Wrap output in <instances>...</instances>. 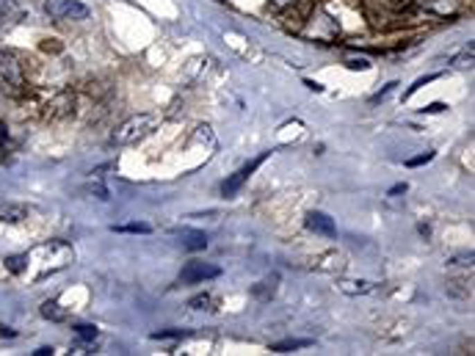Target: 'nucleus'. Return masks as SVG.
I'll use <instances>...</instances> for the list:
<instances>
[{
	"mask_svg": "<svg viewBox=\"0 0 475 356\" xmlns=\"http://www.w3.org/2000/svg\"><path fill=\"white\" fill-rule=\"evenodd\" d=\"M44 11L53 19H89V6L78 3V0H44Z\"/></svg>",
	"mask_w": 475,
	"mask_h": 356,
	"instance_id": "nucleus-2",
	"label": "nucleus"
},
{
	"mask_svg": "<svg viewBox=\"0 0 475 356\" xmlns=\"http://www.w3.org/2000/svg\"><path fill=\"white\" fill-rule=\"evenodd\" d=\"M114 232H130V235H150V232H152V226H150V224H138V221H133V224H119V226H114Z\"/></svg>",
	"mask_w": 475,
	"mask_h": 356,
	"instance_id": "nucleus-14",
	"label": "nucleus"
},
{
	"mask_svg": "<svg viewBox=\"0 0 475 356\" xmlns=\"http://www.w3.org/2000/svg\"><path fill=\"white\" fill-rule=\"evenodd\" d=\"M429 161H434V152H423V155H418V158H409L406 161V166H423V163H429Z\"/></svg>",
	"mask_w": 475,
	"mask_h": 356,
	"instance_id": "nucleus-19",
	"label": "nucleus"
},
{
	"mask_svg": "<svg viewBox=\"0 0 475 356\" xmlns=\"http://www.w3.org/2000/svg\"><path fill=\"white\" fill-rule=\"evenodd\" d=\"M155 127V119L150 114H138V116H130L127 122H122L114 133V141L116 144H136L138 139H144L147 133H152Z\"/></svg>",
	"mask_w": 475,
	"mask_h": 356,
	"instance_id": "nucleus-1",
	"label": "nucleus"
},
{
	"mask_svg": "<svg viewBox=\"0 0 475 356\" xmlns=\"http://www.w3.org/2000/svg\"><path fill=\"white\" fill-rule=\"evenodd\" d=\"M307 229H312L315 235H323V238H334L337 235V226H334V221L326 215V213H321V210H312L310 215H307Z\"/></svg>",
	"mask_w": 475,
	"mask_h": 356,
	"instance_id": "nucleus-6",
	"label": "nucleus"
},
{
	"mask_svg": "<svg viewBox=\"0 0 475 356\" xmlns=\"http://www.w3.org/2000/svg\"><path fill=\"white\" fill-rule=\"evenodd\" d=\"M431 80H437V75H426V78H420V80H418V83H415V86H412V89L404 94V100H409V97H412L418 89H423V86H426V83H431Z\"/></svg>",
	"mask_w": 475,
	"mask_h": 356,
	"instance_id": "nucleus-18",
	"label": "nucleus"
},
{
	"mask_svg": "<svg viewBox=\"0 0 475 356\" xmlns=\"http://www.w3.org/2000/svg\"><path fill=\"white\" fill-rule=\"evenodd\" d=\"M25 207L22 204H11V202H0V221L6 224H19L25 218Z\"/></svg>",
	"mask_w": 475,
	"mask_h": 356,
	"instance_id": "nucleus-7",
	"label": "nucleus"
},
{
	"mask_svg": "<svg viewBox=\"0 0 475 356\" xmlns=\"http://www.w3.org/2000/svg\"><path fill=\"white\" fill-rule=\"evenodd\" d=\"M337 287H340L346 296H365V293H370V290H373V285H370V282H365V279H343Z\"/></svg>",
	"mask_w": 475,
	"mask_h": 356,
	"instance_id": "nucleus-9",
	"label": "nucleus"
},
{
	"mask_svg": "<svg viewBox=\"0 0 475 356\" xmlns=\"http://www.w3.org/2000/svg\"><path fill=\"white\" fill-rule=\"evenodd\" d=\"M0 83L6 86H22V69L17 64V58L6 50H0Z\"/></svg>",
	"mask_w": 475,
	"mask_h": 356,
	"instance_id": "nucleus-5",
	"label": "nucleus"
},
{
	"mask_svg": "<svg viewBox=\"0 0 475 356\" xmlns=\"http://www.w3.org/2000/svg\"><path fill=\"white\" fill-rule=\"evenodd\" d=\"M445 108H448L445 103H431V105L423 108V114H440V111H445Z\"/></svg>",
	"mask_w": 475,
	"mask_h": 356,
	"instance_id": "nucleus-24",
	"label": "nucleus"
},
{
	"mask_svg": "<svg viewBox=\"0 0 475 356\" xmlns=\"http://www.w3.org/2000/svg\"><path fill=\"white\" fill-rule=\"evenodd\" d=\"M290 3H296V0H271L274 8H285V6H290Z\"/></svg>",
	"mask_w": 475,
	"mask_h": 356,
	"instance_id": "nucleus-26",
	"label": "nucleus"
},
{
	"mask_svg": "<svg viewBox=\"0 0 475 356\" xmlns=\"http://www.w3.org/2000/svg\"><path fill=\"white\" fill-rule=\"evenodd\" d=\"M14 6V0H0V28L6 25V19H8V8Z\"/></svg>",
	"mask_w": 475,
	"mask_h": 356,
	"instance_id": "nucleus-22",
	"label": "nucleus"
},
{
	"mask_svg": "<svg viewBox=\"0 0 475 356\" xmlns=\"http://www.w3.org/2000/svg\"><path fill=\"white\" fill-rule=\"evenodd\" d=\"M25 268H28V254H11V257H6V271L22 274Z\"/></svg>",
	"mask_w": 475,
	"mask_h": 356,
	"instance_id": "nucleus-13",
	"label": "nucleus"
},
{
	"mask_svg": "<svg viewBox=\"0 0 475 356\" xmlns=\"http://www.w3.org/2000/svg\"><path fill=\"white\" fill-rule=\"evenodd\" d=\"M75 335H78L83 343H94V340H97V329H94V326H89V323L75 326Z\"/></svg>",
	"mask_w": 475,
	"mask_h": 356,
	"instance_id": "nucleus-16",
	"label": "nucleus"
},
{
	"mask_svg": "<svg viewBox=\"0 0 475 356\" xmlns=\"http://www.w3.org/2000/svg\"><path fill=\"white\" fill-rule=\"evenodd\" d=\"M42 318H47V321H53V323H61V321L66 318V312L58 307V301H44V304H42Z\"/></svg>",
	"mask_w": 475,
	"mask_h": 356,
	"instance_id": "nucleus-11",
	"label": "nucleus"
},
{
	"mask_svg": "<svg viewBox=\"0 0 475 356\" xmlns=\"http://www.w3.org/2000/svg\"><path fill=\"white\" fill-rule=\"evenodd\" d=\"M180 238H183V246H186L188 251H202V249H208V238H205L202 232L183 229V232H180Z\"/></svg>",
	"mask_w": 475,
	"mask_h": 356,
	"instance_id": "nucleus-8",
	"label": "nucleus"
},
{
	"mask_svg": "<svg viewBox=\"0 0 475 356\" xmlns=\"http://www.w3.org/2000/svg\"><path fill=\"white\" fill-rule=\"evenodd\" d=\"M33 354H36V356H50V354H53V348H50V346H42V348H36Z\"/></svg>",
	"mask_w": 475,
	"mask_h": 356,
	"instance_id": "nucleus-27",
	"label": "nucleus"
},
{
	"mask_svg": "<svg viewBox=\"0 0 475 356\" xmlns=\"http://www.w3.org/2000/svg\"><path fill=\"white\" fill-rule=\"evenodd\" d=\"M6 141H8V127L0 122V150H6Z\"/></svg>",
	"mask_w": 475,
	"mask_h": 356,
	"instance_id": "nucleus-25",
	"label": "nucleus"
},
{
	"mask_svg": "<svg viewBox=\"0 0 475 356\" xmlns=\"http://www.w3.org/2000/svg\"><path fill=\"white\" fill-rule=\"evenodd\" d=\"M395 86H398V83H390L387 89H382L379 94H373V100H370V103H382V100H387V97H390V94L395 91Z\"/></svg>",
	"mask_w": 475,
	"mask_h": 356,
	"instance_id": "nucleus-21",
	"label": "nucleus"
},
{
	"mask_svg": "<svg viewBox=\"0 0 475 356\" xmlns=\"http://www.w3.org/2000/svg\"><path fill=\"white\" fill-rule=\"evenodd\" d=\"M346 64H348V69H368V66H370L368 58H348Z\"/></svg>",
	"mask_w": 475,
	"mask_h": 356,
	"instance_id": "nucleus-20",
	"label": "nucleus"
},
{
	"mask_svg": "<svg viewBox=\"0 0 475 356\" xmlns=\"http://www.w3.org/2000/svg\"><path fill=\"white\" fill-rule=\"evenodd\" d=\"M265 158H268V155H260V158H254L251 163H246V166H243L240 172H235V175H233L230 179H224V185H222V193H224V196H235L238 190L243 188V182H246V179L251 177V175H254V172L262 166V161H265Z\"/></svg>",
	"mask_w": 475,
	"mask_h": 356,
	"instance_id": "nucleus-4",
	"label": "nucleus"
},
{
	"mask_svg": "<svg viewBox=\"0 0 475 356\" xmlns=\"http://www.w3.org/2000/svg\"><path fill=\"white\" fill-rule=\"evenodd\" d=\"M307 346H312V340H282V343H274L271 351H276V354H290V351L307 348Z\"/></svg>",
	"mask_w": 475,
	"mask_h": 356,
	"instance_id": "nucleus-12",
	"label": "nucleus"
},
{
	"mask_svg": "<svg viewBox=\"0 0 475 356\" xmlns=\"http://www.w3.org/2000/svg\"><path fill=\"white\" fill-rule=\"evenodd\" d=\"M208 304H210V296H208V293H205V296H197V299H191V307H194V310H205Z\"/></svg>",
	"mask_w": 475,
	"mask_h": 356,
	"instance_id": "nucleus-23",
	"label": "nucleus"
},
{
	"mask_svg": "<svg viewBox=\"0 0 475 356\" xmlns=\"http://www.w3.org/2000/svg\"><path fill=\"white\" fill-rule=\"evenodd\" d=\"M216 276H222V268H219V265L194 260V262H188V265L183 268V274H180V282H186V285H197V282L216 279Z\"/></svg>",
	"mask_w": 475,
	"mask_h": 356,
	"instance_id": "nucleus-3",
	"label": "nucleus"
},
{
	"mask_svg": "<svg viewBox=\"0 0 475 356\" xmlns=\"http://www.w3.org/2000/svg\"><path fill=\"white\" fill-rule=\"evenodd\" d=\"M276 276H271V279H265V282H260V285H254L251 287V296L254 299H260V301H268L271 296H274V290H276Z\"/></svg>",
	"mask_w": 475,
	"mask_h": 356,
	"instance_id": "nucleus-10",
	"label": "nucleus"
},
{
	"mask_svg": "<svg viewBox=\"0 0 475 356\" xmlns=\"http://www.w3.org/2000/svg\"><path fill=\"white\" fill-rule=\"evenodd\" d=\"M89 190L97 196V199H102V202H108L111 199V193H108V188L102 185V177H97V175H91V182H89Z\"/></svg>",
	"mask_w": 475,
	"mask_h": 356,
	"instance_id": "nucleus-15",
	"label": "nucleus"
},
{
	"mask_svg": "<svg viewBox=\"0 0 475 356\" xmlns=\"http://www.w3.org/2000/svg\"><path fill=\"white\" fill-rule=\"evenodd\" d=\"M180 337H186V332H180V329H172V332H155V335H152V340H180Z\"/></svg>",
	"mask_w": 475,
	"mask_h": 356,
	"instance_id": "nucleus-17",
	"label": "nucleus"
},
{
	"mask_svg": "<svg viewBox=\"0 0 475 356\" xmlns=\"http://www.w3.org/2000/svg\"><path fill=\"white\" fill-rule=\"evenodd\" d=\"M0 337H14V329H8V326H0Z\"/></svg>",
	"mask_w": 475,
	"mask_h": 356,
	"instance_id": "nucleus-28",
	"label": "nucleus"
}]
</instances>
